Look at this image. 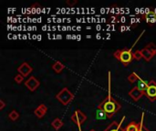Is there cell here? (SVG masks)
Returning <instances> with one entry per match:
<instances>
[{
	"label": "cell",
	"mask_w": 156,
	"mask_h": 131,
	"mask_svg": "<svg viewBox=\"0 0 156 131\" xmlns=\"http://www.w3.org/2000/svg\"><path fill=\"white\" fill-rule=\"evenodd\" d=\"M51 125L56 130H59V129H60L62 127H63L64 123H63V121L60 119V118H55V119L52 121Z\"/></svg>",
	"instance_id": "16"
},
{
	"label": "cell",
	"mask_w": 156,
	"mask_h": 131,
	"mask_svg": "<svg viewBox=\"0 0 156 131\" xmlns=\"http://www.w3.org/2000/svg\"><path fill=\"white\" fill-rule=\"evenodd\" d=\"M138 78H139V76L137 75L135 72L132 73L130 75V76L128 77V80H129V82L130 83H134L136 82V81H138Z\"/></svg>",
	"instance_id": "18"
},
{
	"label": "cell",
	"mask_w": 156,
	"mask_h": 131,
	"mask_svg": "<svg viewBox=\"0 0 156 131\" xmlns=\"http://www.w3.org/2000/svg\"><path fill=\"white\" fill-rule=\"evenodd\" d=\"M95 117L98 120H105L108 118V115L106 114V112L103 109L97 108V110L95 112Z\"/></svg>",
	"instance_id": "13"
},
{
	"label": "cell",
	"mask_w": 156,
	"mask_h": 131,
	"mask_svg": "<svg viewBox=\"0 0 156 131\" xmlns=\"http://www.w3.org/2000/svg\"><path fill=\"white\" fill-rule=\"evenodd\" d=\"M70 119L75 123V124H77L78 126H80L81 124H83L86 119H87V117L86 115L83 113V112H81L80 110H76L74 112V113L72 114L71 117H70Z\"/></svg>",
	"instance_id": "5"
},
{
	"label": "cell",
	"mask_w": 156,
	"mask_h": 131,
	"mask_svg": "<svg viewBox=\"0 0 156 131\" xmlns=\"http://www.w3.org/2000/svg\"><path fill=\"white\" fill-rule=\"evenodd\" d=\"M148 85H149V82H146L145 80H143L142 78H141L139 77L138 78V81H137V87L142 91L144 93V96H145V92H146V89L148 87Z\"/></svg>",
	"instance_id": "12"
},
{
	"label": "cell",
	"mask_w": 156,
	"mask_h": 131,
	"mask_svg": "<svg viewBox=\"0 0 156 131\" xmlns=\"http://www.w3.org/2000/svg\"><path fill=\"white\" fill-rule=\"evenodd\" d=\"M124 119H125V117H123L120 122H117V121L111 122L107 127V128L104 129L103 131H125L124 128H121V124L124 121Z\"/></svg>",
	"instance_id": "8"
},
{
	"label": "cell",
	"mask_w": 156,
	"mask_h": 131,
	"mask_svg": "<svg viewBox=\"0 0 156 131\" xmlns=\"http://www.w3.org/2000/svg\"><path fill=\"white\" fill-rule=\"evenodd\" d=\"M141 53H142V58H144V60L147 61V62L151 61L152 58L156 55V53H155L154 51H153L152 49H150V48L147 47H143L142 50H141Z\"/></svg>",
	"instance_id": "9"
},
{
	"label": "cell",
	"mask_w": 156,
	"mask_h": 131,
	"mask_svg": "<svg viewBox=\"0 0 156 131\" xmlns=\"http://www.w3.org/2000/svg\"><path fill=\"white\" fill-rule=\"evenodd\" d=\"M129 96L132 97L134 101H138L142 96H144V93L142 92L137 86H134L133 88L129 92Z\"/></svg>",
	"instance_id": "10"
},
{
	"label": "cell",
	"mask_w": 156,
	"mask_h": 131,
	"mask_svg": "<svg viewBox=\"0 0 156 131\" xmlns=\"http://www.w3.org/2000/svg\"><path fill=\"white\" fill-rule=\"evenodd\" d=\"M32 71H33V68L31 67V66L28 63H27V62H24V63H22L19 67H17L18 74L22 75L24 78L28 77L29 74H31Z\"/></svg>",
	"instance_id": "6"
},
{
	"label": "cell",
	"mask_w": 156,
	"mask_h": 131,
	"mask_svg": "<svg viewBox=\"0 0 156 131\" xmlns=\"http://www.w3.org/2000/svg\"><path fill=\"white\" fill-rule=\"evenodd\" d=\"M142 58V55L141 53V50H136L135 52H133V59L140 61Z\"/></svg>",
	"instance_id": "20"
},
{
	"label": "cell",
	"mask_w": 156,
	"mask_h": 131,
	"mask_svg": "<svg viewBox=\"0 0 156 131\" xmlns=\"http://www.w3.org/2000/svg\"><path fill=\"white\" fill-rule=\"evenodd\" d=\"M40 83L39 81L37 80L35 77H30L28 79H27L26 81H25V86H26L28 87V89L31 92L35 91L37 87L39 86Z\"/></svg>",
	"instance_id": "7"
},
{
	"label": "cell",
	"mask_w": 156,
	"mask_h": 131,
	"mask_svg": "<svg viewBox=\"0 0 156 131\" xmlns=\"http://www.w3.org/2000/svg\"><path fill=\"white\" fill-rule=\"evenodd\" d=\"M121 107L119 104V102L115 100L110 95V89H109V95L107 96V97L104 98L98 106V108L103 109L106 112V114L108 115V118L112 117V116H113L116 112H118L121 109Z\"/></svg>",
	"instance_id": "1"
},
{
	"label": "cell",
	"mask_w": 156,
	"mask_h": 131,
	"mask_svg": "<svg viewBox=\"0 0 156 131\" xmlns=\"http://www.w3.org/2000/svg\"><path fill=\"white\" fill-rule=\"evenodd\" d=\"M67 5H70V7H73L74 5L77 4V0H68V1L66 2Z\"/></svg>",
	"instance_id": "22"
},
{
	"label": "cell",
	"mask_w": 156,
	"mask_h": 131,
	"mask_svg": "<svg viewBox=\"0 0 156 131\" xmlns=\"http://www.w3.org/2000/svg\"><path fill=\"white\" fill-rule=\"evenodd\" d=\"M6 107V103L2 100H0V110H2V109H4V108Z\"/></svg>",
	"instance_id": "23"
},
{
	"label": "cell",
	"mask_w": 156,
	"mask_h": 131,
	"mask_svg": "<svg viewBox=\"0 0 156 131\" xmlns=\"http://www.w3.org/2000/svg\"><path fill=\"white\" fill-rule=\"evenodd\" d=\"M90 131H95L94 129H91V130H90Z\"/></svg>",
	"instance_id": "24"
},
{
	"label": "cell",
	"mask_w": 156,
	"mask_h": 131,
	"mask_svg": "<svg viewBox=\"0 0 156 131\" xmlns=\"http://www.w3.org/2000/svg\"><path fill=\"white\" fill-rule=\"evenodd\" d=\"M113 56L120 62H121V64L124 67H127L133 59V53L132 52V48L119 49L113 53Z\"/></svg>",
	"instance_id": "2"
},
{
	"label": "cell",
	"mask_w": 156,
	"mask_h": 131,
	"mask_svg": "<svg viewBox=\"0 0 156 131\" xmlns=\"http://www.w3.org/2000/svg\"><path fill=\"white\" fill-rule=\"evenodd\" d=\"M139 129H140V124L136 123L134 121L129 123L126 126V128H124L125 131H138Z\"/></svg>",
	"instance_id": "14"
},
{
	"label": "cell",
	"mask_w": 156,
	"mask_h": 131,
	"mask_svg": "<svg viewBox=\"0 0 156 131\" xmlns=\"http://www.w3.org/2000/svg\"><path fill=\"white\" fill-rule=\"evenodd\" d=\"M8 117L12 121H16L18 119V117H19V114H18L16 110H12L8 115Z\"/></svg>",
	"instance_id": "17"
},
{
	"label": "cell",
	"mask_w": 156,
	"mask_h": 131,
	"mask_svg": "<svg viewBox=\"0 0 156 131\" xmlns=\"http://www.w3.org/2000/svg\"><path fill=\"white\" fill-rule=\"evenodd\" d=\"M56 98H57L63 106H67L71 100L74 99V95L67 88V87H63V88L56 95Z\"/></svg>",
	"instance_id": "3"
},
{
	"label": "cell",
	"mask_w": 156,
	"mask_h": 131,
	"mask_svg": "<svg viewBox=\"0 0 156 131\" xmlns=\"http://www.w3.org/2000/svg\"><path fill=\"white\" fill-rule=\"evenodd\" d=\"M143 116H144V113L142 114V119H141V122H140V129L138 131H150L144 125H143Z\"/></svg>",
	"instance_id": "19"
},
{
	"label": "cell",
	"mask_w": 156,
	"mask_h": 131,
	"mask_svg": "<svg viewBox=\"0 0 156 131\" xmlns=\"http://www.w3.org/2000/svg\"><path fill=\"white\" fill-rule=\"evenodd\" d=\"M48 112V108L44 104H40L39 107H37L35 110H34V114L37 117L39 118H42L46 115V113Z\"/></svg>",
	"instance_id": "11"
},
{
	"label": "cell",
	"mask_w": 156,
	"mask_h": 131,
	"mask_svg": "<svg viewBox=\"0 0 156 131\" xmlns=\"http://www.w3.org/2000/svg\"><path fill=\"white\" fill-rule=\"evenodd\" d=\"M14 80L16 81L17 84H20V83H22V81L24 80V77L20 74H17V75H16V76H15Z\"/></svg>",
	"instance_id": "21"
},
{
	"label": "cell",
	"mask_w": 156,
	"mask_h": 131,
	"mask_svg": "<svg viewBox=\"0 0 156 131\" xmlns=\"http://www.w3.org/2000/svg\"><path fill=\"white\" fill-rule=\"evenodd\" d=\"M145 96L153 102L156 100V82L154 80H151L149 82Z\"/></svg>",
	"instance_id": "4"
},
{
	"label": "cell",
	"mask_w": 156,
	"mask_h": 131,
	"mask_svg": "<svg viewBox=\"0 0 156 131\" xmlns=\"http://www.w3.org/2000/svg\"><path fill=\"white\" fill-rule=\"evenodd\" d=\"M65 68V66L63 63H61L60 61H57V62H55V63L53 64L52 66V69L56 72V73H60L62 70H63Z\"/></svg>",
	"instance_id": "15"
}]
</instances>
